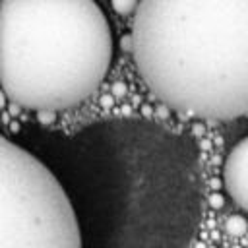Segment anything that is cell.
Masks as SVG:
<instances>
[{"mask_svg":"<svg viewBox=\"0 0 248 248\" xmlns=\"http://www.w3.org/2000/svg\"><path fill=\"white\" fill-rule=\"evenodd\" d=\"M130 35L141 79L167 107L248 114V0H140Z\"/></svg>","mask_w":248,"mask_h":248,"instance_id":"1","label":"cell"},{"mask_svg":"<svg viewBox=\"0 0 248 248\" xmlns=\"http://www.w3.org/2000/svg\"><path fill=\"white\" fill-rule=\"evenodd\" d=\"M0 248H81L74 205L29 151L0 141Z\"/></svg>","mask_w":248,"mask_h":248,"instance_id":"3","label":"cell"},{"mask_svg":"<svg viewBox=\"0 0 248 248\" xmlns=\"http://www.w3.org/2000/svg\"><path fill=\"white\" fill-rule=\"evenodd\" d=\"M112 33L95 0H2L0 79L23 108L58 112L105 79Z\"/></svg>","mask_w":248,"mask_h":248,"instance_id":"2","label":"cell"},{"mask_svg":"<svg viewBox=\"0 0 248 248\" xmlns=\"http://www.w3.org/2000/svg\"><path fill=\"white\" fill-rule=\"evenodd\" d=\"M211 203H213V205H221V203H223L221 196H213V198H211Z\"/></svg>","mask_w":248,"mask_h":248,"instance_id":"7","label":"cell"},{"mask_svg":"<svg viewBox=\"0 0 248 248\" xmlns=\"http://www.w3.org/2000/svg\"><path fill=\"white\" fill-rule=\"evenodd\" d=\"M227 231L232 234V236H240L246 232V219L240 217V215H232L227 219Z\"/></svg>","mask_w":248,"mask_h":248,"instance_id":"6","label":"cell"},{"mask_svg":"<svg viewBox=\"0 0 248 248\" xmlns=\"http://www.w3.org/2000/svg\"><path fill=\"white\" fill-rule=\"evenodd\" d=\"M110 6L116 14L130 16V14H136V10L140 6V0H110Z\"/></svg>","mask_w":248,"mask_h":248,"instance_id":"5","label":"cell"},{"mask_svg":"<svg viewBox=\"0 0 248 248\" xmlns=\"http://www.w3.org/2000/svg\"><path fill=\"white\" fill-rule=\"evenodd\" d=\"M223 184L229 198L248 211V136L240 140L225 159Z\"/></svg>","mask_w":248,"mask_h":248,"instance_id":"4","label":"cell"}]
</instances>
